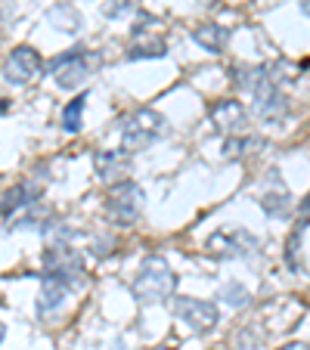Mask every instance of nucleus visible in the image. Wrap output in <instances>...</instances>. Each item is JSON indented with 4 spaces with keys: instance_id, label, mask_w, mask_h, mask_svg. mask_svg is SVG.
I'll return each instance as SVG.
<instances>
[{
    "instance_id": "obj_1",
    "label": "nucleus",
    "mask_w": 310,
    "mask_h": 350,
    "mask_svg": "<svg viewBox=\"0 0 310 350\" xmlns=\"http://www.w3.org/2000/svg\"><path fill=\"white\" fill-rule=\"evenodd\" d=\"M174 288H177V273L171 270V264L155 252L146 254V258L140 260L137 276H133V282H131L133 297H137L140 304H159V301L174 295Z\"/></svg>"
},
{
    "instance_id": "obj_2",
    "label": "nucleus",
    "mask_w": 310,
    "mask_h": 350,
    "mask_svg": "<svg viewBox=\"0 0 310 350\" xmlns=\"http://www.w3.org/2000/svg\"><path fill=\"white\" fill-rule=\"evenodd\" d=\"M165 133H168V121L162 112H155V109H149V106L133 109V112L121 121V149H125L127 155L146 152V149L159 143Z\"/></svg>"
},
{
    "instance_id": "obj_3",
    "label": "nucleus",
    "mask_w": 310,
    "mask_h": 350,
    "mask_svg": "<svg viewBox=\"0 0 310 350\" xmlns=\"http://www.w3.org/2000/svg\"><path fill=\"white\" fill-rule=\"evenodd\" d=\"M99 66H103V56H99L96 50L75 46V50H66L62 56H56L47 68H50V78L56 81V87H62V90H75V87L84 84Z\"/></svg>"
},
{
    "instance_id": "obj_4",
    "label": "nucleus",
    "mask_w": 310,
    "mask_h": 350,
    "mask_svg": "<svg viewBox=\"0 0 310 350\" xmlns=\"http://www.w3.org/2000/svg\"><path fill=\"white\" fill-rule=\"evenodd\" d=\"M143 208H146V192L133 180L112 183V189L106 196V214L115 226H133L143 217Z\"/></svg>"
},
{
    "instance_id": "obj_5",
    "label": "nucleus",
    "mask_w": 310,
    "mask_h": 350,
    "mask_svg": "<svg viewBox=\"0 0 310 350\" xmlns=\"http://www.w3.org/2000/svg\"><path fill=\"white\" fill-rule=\"evenodd\" d=\"M174 317L183 325H190L196 335L214 332L220 323V310L214 301H202V297H174Z\"/></svg>"
},
{
    "instance_id": "obj_6",
    "label": "nucleus",
    "mask_w": 310,
    "mask_h": 350,
    "mask_svg": "<svg viewBox=\"0 0 310 350\" xmlns=\"http://www.w3.org/2000/svg\"><path fill=\"white\" fill-rule=\"evenodd\" d=\"M251 99H255L257 118L267 121V124H276V121H283L285 115H289V99L283 96L279 84L273 81V72H270V68H267V75L257 81V87L251 90Z\"/></svg>"
},
{
    "instance_id": "obj_7",
    "label": "nucleus",
    "mask_w": 310,
    "mask_h": 350,
    "mask_svg": "<svg viewBox=\"0 0 310 350\" xmlns=\"http://www.w3.org/2000/svg\"><path fill=\"white\" fill-rule=\"evenodd\" d=\"M208 254L220 260H233V258H251L261 248L257 236H251L248 230H220L205 242Z\"/></svg>"
},
{
    "instance_id": "obj_8",
    "label": "nucleus",
    "mask_w": 310,
    "mask_h": 350,
    "mask_svg": "<svg viewBox=\"0 0 310 350\" xmlns=\"http://www.w3.org/2000/svg\"><path fill=\"white\" fill-rule=\"evenodd\" d=\"M40 53L34 50V46L28 44H19L10 50V56L3 59V81L13 87H25L28 81H34L40 75Z\"/></svg>"
},
{
    "instance_id": "obj_9",
    "label": "nucleus",
    "mask_w": 310,
    "mask_h": 350,
    "mask_svg": "<svg viewBox=\"0 0 310 350\" xmlns=\"http://www.w3.org/2000/svg\"><path fill=\"white\" fill-rule=\"evenodd\" d=\"M44 273H56L78 288L84 282V258L68 245H50L44 254Z\"/></svg>"
},
{
    "instance_id": "obj_10",
    "label": "nucleus",
    "mask_w": 310,
    "mask_h": 350,
    "mask_svg": "<svg viewBox=\"0 0 310 350\" xmlns=\"http://www.w3.org/2000/svg\"><path fill=\"white\" fill-rule=\"evenodd\" d=\"M208 118H211L214 131L220 133H239L242 137L248 131V109L239 103V99H218L211 109H208Z\"/></svg>"
},
{
    "instance_id": "obj_11",
    "label": "nucleus",
    "mask_w": 310,
    "mask_h": 350,
    "mask_svg": "<svg viewBox=\"0 0 310 350\" xmlns=\"http://www.w3.org/2000/svg\"><path fill=\"white\" fill-rule=\"evenodd\" d=\"M75 285L68 282V279L56 276V273H44L40 276V297H38V317H53L56 310H62V304H66L68 291H72Z\"/></svg>"
},
{
    "instance_id": "obj_12",
    "label": "nucleus",
    "mask_w": 310,
    "mask_h": 350,
    "mask_svg": "<svg viewBox=\"0 0 310 350\" xmlns=\"http://www.w3.org/2000/svg\"><path fill=\"white\" fill-rule=\"evenodd\" d=\"M127 167H131V155L125 149H99L93 155V171H96L99 180H106V183H121Z\"/></svg>"
},
{
    "instance_id": "obj_13",
    "label": "nucleus",
    "mask_w": 310,
    "mask_h": 350,
    "mask_svg": "<svg viewBox=\"0 0 310 350\" xmlns=\"http://www.w3.org/2000/svg\"><path fill=\"white\" fill-rule=\"evenodd\" d=\"M38 198H40L38 180H22V183L10 186V189L3 192V220H10L13 214H19L22 208H28V205H38Z\"/></svg>"
},
{
    "instance_id": "obj_14",
    "label": "nucleus",
    "mask_w": 310,
    "mask_h": 350,
    "mask_svg": "<svg viewBox=\"0 0 310 350\" xmlns=\"http://www.w3.org/2000/svg\"><path fill=\"white\" fill-rule=\"evenodd\" d=\"M192 40L198 46H205L208 53H224L227 44H230V28L224 25H198L192 28Z\"/></svg>"
},
{
    "instance_id": "obj_15",
    "label": "nucleus",
    "mask_w": 310,
    "mask_h": 350,
    "mask_svg": "<svg viewBox=\"0 0 310 350\" xmlns=\"http://www.w3.org/2000/svg\"><path fill=\"white\" fill-rule=\"evenodd\" d=\"M47 22H50L56 31L78 34V28H81V13L72 7V3H56L53 10H47Z\"/></svg>"
},
{
    "instance_id": "obj_16",
    "label": "nucleus",
    "mask_w": 310,
    "mask_h": 350,
    "mask_svg": "<svg viewBox=\"0 0 310 350\" xmlns=\"http://www.w3.org/2000/svg\"><path fill=\"white\" fill-rule=\"evenodd\" d=\"M292 192L289 189H276V192H261V198H257V205H261V211L267 214V217H285V214L292 211Z\"/></svg>"
},
{
    "instance_id": "obj_17",
    "label": "nucleus",
    "mask_w": 310,
    "mask_h": 350,
    "mask_svg": "<svg viewBox=\"0 0 310 350\" xmlns=\"http://www.w3.org/2000/svg\"><path fill=\"white\" fill-rule=\"evenodd\" d=\"M165 53H168L165 40L162 38H146V40H140V44H133L127 56H131V59H159V56H165Z\"/></svg>"
},
{
    "instance_id": "obj_18",
    "label": "nucleus",
    "mask_w": 310,
    "mask_h": 350,
    "mask_svg": "<svg viewBox=\"0 0 310 350\" xmlns=\"http://www.w3.org/2000/svg\"><path fill=\"white\" fill-rule=\"evenodd\" d=\"M84 106H87V96H75L66 109H62V131L66 133H78L81 131V115H84Z\"/></svg>"
},
{
    "instance_id": "obj_19",
    "label": "nucleus",
    "mask_w": 310,
    "mask_h": 350,
    "mask_svg": "<svg viewBox=\"0 0 310 350\" xmlns=\"http://www.w3.org/2000/svg\"><path fill=\"white\" fill-rule=\"evenodd\" d=\"M218 301H227L230 307H248V301H251V291L245 288V285H239V282H227L224 288H220V295H218Z\"/></svg>"
},
{
    "instance_id": "obj_20",
    "label": "nucleus",
    "mask_w": 310,
    "mask_h": 350,
    "mask_svg": "<svg viewBox=\"0 0 310 350\" xmlns=\"http://www.w3.org/2000/svg\"><path fill=\"white\" fill-rule=\"evenodd\" d=\"M137 10H140V0H109L103 7V16L106 19H125V16L137 13Z\"/></svg>"
},
{
    "instance_id": "obj_21",
    "label": "nucleus",
    "mask_w": 310,
    "mask_h": 350,
    "mask_svg": "<svg viewBox=\"0 0 310 350\" xmlns=\"http://www.w3.org/2000/svg\"><path fill=\"white\" fill-rule=\"evenodd\" d=\"M251 143V139H242V137H239V139H227V143H224V155H227V159H233V155H242V149H245V146H248Z\"/></svg>"
},
{
    "instance_id": "obj_22",
    "label": "nucleus",
    "mask_w": 310,
    "mask_h": 350,
    "mask_svg": "<svg viewBox=\"0 0 310 350\" xmlns=\"http://www.w3.org/2000/svg\"><path fill=\"white\" fill-rule=\"evenodd\" d=\"M276 350H310L304 341H289V344H283V347H276Z\"/></svg>"
},
{
    "instance_id": "obj_23",
    "label": "nucleus",
    "mask_w": 310,
    "mask_h": 350,
    "mask_svg": "<svg viewBox=\"0 0 310 350\" xmlns=\"http://www.w3.org/2000/svg\"><path fill=\"white\" fill-rule=\"evenodd\" d=\"M298 211H301V217H307V214H310V196H307V198H304L301 205H298Z\"/></svg>"
},
{
    "instance_id": "obj_24",
    "label": "nucleus",
    "mask_w": 310,
    "mask_h": 350,
    "mask_svg": "<svg viewBox=\"0 0 310 350\" xmlns=\"http://www.w3.org/2000/svg\"><path fill=\"white\" fill-rule=\"evenodd\" d=\"M301 13L310 16V0H301Z\"/></svg>"
},
{
    "instance_id": "obj_25",
    "label": "nucleus",
    "mask_w": 310,
    "mask_h": 350,
    "mask_svg": "<svg viewBox=\"0 0 310 350\" xmlns=\"http://www.w3.org/2000/svg\"><path fill=\"white\" fill-rule=\"evenodd\" d=\"M152 350H174L171 344H162V347H152Z\"/></svg>"
}]
</instances>
